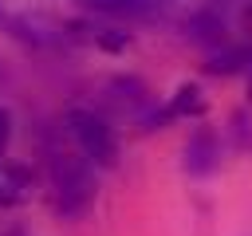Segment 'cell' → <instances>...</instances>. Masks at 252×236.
<instances>
[{
  "label": "cell",
  "mask_w": 252,
  "mask_h": 236,
  "mask_svg": "<svg viewBox=\"0 0 252 236\" xmlns=\"http://www.w3.org/2000/svg\"><path fill=\"white\" fill-rule=\"evenodd\" d=\"M51 177H55V205L63 216H79L91 205V173L83 161L59 153L51 161Z\"/></svg>",
  "instance_id": "cell-1"
},
{
  "label": "cell",
  "mask_w": 252,
  "mask_h": 236,
  "mask_svg": "<svg viewBox=\"0 0 252 236\" xmlns=\"http://www.w3.org/2000/svg\"><path fill=\"white\" fill-rule=\"evenodd\" d=\"M67 122H71V130H75V138H79V146H83L87 157H94L98 165H110L114 161V134H110V126L98 114L75 110Z\"/></svg>",
  "instance_id": "cell-2"
},
{
  "label": "cell",
  "mask_w": 252,
  "mask_h": 236,
  "mask_svg": "<svg viewBox=\"0 0 252 236\" xmlns=\"http://www.w3.org/2000/svg\"><path fill=\"white\" fill-rule=\"evenodd\" d=\"M213 165H217V142H213L209 130H197L185 146V169L189 173H209Z\"/></svg>",
  "instance_id": "cell-3"
},
{
  "label": "cell",
  "mask_w": 252,
  "mask_h": 236,
  "mask_svg": "<svg viewBox=\"0 0 252 236\" xmlns=\"http://www.w3.org/2000/svg\"><path fill=\"white\" fill-rule=\"evenodd\" d=\"M197 110H201V90L197 87H181L173 106H169V114H197Z\"/></svg>",
  "instance_id": "cell-4"
},
{
  "label": "cell",
  "mask_w": 252,
  "mask_h": 236,
  "mask_svg": "<svg viewBox=\"0 0 252 236\" xmlns=\"http://www.w3.org/2000/svg\"><path fill=\"white\" fill-rule=\"evenodd\" d=\"M4 142H8V114L0 110V149H4Z\"/></svg>",
  "instance_id": "cell-5"
}]
</instances>
